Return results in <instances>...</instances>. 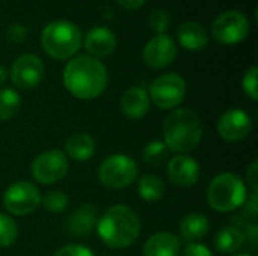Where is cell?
I'll list each match as a JSON object with an SVG mask.
<instances>
[{"label":"cell","instance_id":"obj_18","mask_svg":"<svg viewBox=\"0 0 258 256\" xmlns=\"http://www.w3.org/2000/svg\"><path fill=\"white\" fill-rule=\"evenodd\" d=\"M121 110L130 119H141L150 110L148 92L141 86H133L127 89L121 98Z\"/></svg>","mask_w":258,"mask_h":256},{"label":"cell","instance_id":"obj_11","mask_svg":"<svg viewBox=\"0 0 258 256\" xmlns=\"http://www.w3.org/2000/svg\"><path fill=\"white\" fill-rule=\"evenodd\" d=\"M44 72V62L33 53H24L14 60L9 77L18 89H33L41 83Z\"/></svg>","mask_w":258,"mask_h":256},{"label":"cell","instance_id":"obj_33","mask_svg":"<svg viewBox=\"0 0 258 256\" xmlns=\"http://www.w3.org/2000/svg\"><path fill=\"white\" fill-rule=\"evenodd\" d=\"M246 183L251 186L252 193H257V183H258V163L254 161L249 169L246 170Z\"/></svg>","mask_w":258,"mask_h":256},{"label":"cell","instance_id":"obj_30","mask_svg":"<svg viewBox=\"0 0 258 256\" xmlns=\"http://www.w3.org/2000/svg\"><path fill=\"white\" fill-rule=\"evenodd\" d=\"M54 256H95L94 252L82 244H67L63 247H60Z\"/></svg>","mask_w":258,"mask_h":256},{"label":"cell","instance_id":"obj_35","mask_svg":"<svg viewBox=\"0 0 258 256\" xmlns=\"http://www.w3.org/2000/svg\"><path fill=\"white\" fill-rule=\"evenodd\" d=\"M257 237H258V226L255 223H251V225H246V234H245V238L251 241V244L254 247H257Z\"/></svg>","mask_w":258,"mask_h":256},{"label":"cell","instance_id":"obj_24","mask_svg":"<svg viewBox=\"0 0 258 256\" xmlns=\"http://www.w3.org/2000/svg\"><path fill=\"white\" fill-rule=\"evenodd\" d=\"M21 107V97L15 89H0V121L12 119Z\"/></svg>","mask_w":258,"mask_h":256},{"label":"cell","instance_id":"obj_16","mask_svg":"<svg viewBox=\"0 0 258 256\" xmlns=\"http://www.w3.org/2000/svg\"><path fill=\"white\" fill-rule=\"evenodd\" d=\"M98 222V210L92 204H83L80 205L65 222L67 234L71 237H88L95 229Z\"/></svg>","mask_w":258,"mask_h":256},{"label":"cell","instance_id":"obj_2","mask_svg":"<svg viewBox=\"0 0 258 256\" xmlns=\"http://www.w3.org/2000/svg\"><path fill=\"white\" fill-rule=\"evenodd\" d=\"M98 237L112 249L130 247L141 234V220L127 205H113L98 217L95 226Z\"/></svg>","mask_w":258,"mask_h":256},{"label":"cell","instance_id":"obj_6","mask_svg":"<svg viewBox=\"0 0 258 256\" xmlns=\"http://www.w3.org/2000/svg\"><path fill=\"white\" fill-rule=\"evenodd\" d=\"M139 175L138 163L125 154H113L104 158L98 167V181L112 190L132 186Z\"/></svg>","mask_w":258,"mask_h":256},{"label":"cell","instance_id":"obj_14","mask_svg":"<svg viewBox=\"0 0 258 256\" xmlns=\"http://www.w3.org/2000/svg\"><path fill=\"white\" fill-rule=\"evenodd\" d=\"M166 172L171 183L178 187H192L201 177V167L198 161L186 154L172 157L168 163Z\"/></svg>","mask_w":258,"mask_h":256},{"label":"cell","instance_id":"obj_25","mask_svg":"<svg viewBox=\"0 0 258 256\" xmlns=\"http://www.w3.org/2000/svg\"><path fill=\"white\" fill-rule=\"evenodd\" d=\"M144 161L150 166H160L169 155L168 146L162 140L150 142L144 149Z\"/></svg>","mask_w":258,"mask_h":256},{"label":"cell","instance_id":"obj_32","mask_svg":"<svg viewBox=\"0 0 258 256\" xmlns=\"http://www.w3.org/2000/svg\"><path fill=\"white\" fill-rule=\"evenodd\" d=\"M27 36V29L21 24H11L8 27V38L12 42H23Z\"/></svg>","mask_w":258,"mask_h":256},{"label":"cell","instance_id":"obj_34","mask_svg":"<svg viewBox=\"0 0 258 256\" xmlns=\"http://www.w3.org/2000/svg\"><path fill=\"white\" fill-rule=\"evenodd\" d=\"M116 2L119 6H122L127 11H138L145 5L147 0H116Z\"/></svg>","mask_w":258,"mask_h":256},{"label":"cell","instance_id":"obj_31","mask_svg":"<svg viewBox=\"0 0 258 256\" xmlns=\"http://www.w3.org/2000/svg\"><path fill=\"white\" fill-rule=\"evenodd\" d=\"M181 256H215L212 250L201 243H189L183 250Z\"/></svg>","mask_w":258,"mask_h":256},{"label":"cell","instance_id":"obj_13","mask_svg":"<svg viewBox=\"0 0 258 256\" xmlns=\"http://www.w3.org/2000/svg\"><path fill=\"white\" fill-rule=\"evenodd\" d=\"M252 122L242 109H230L218 121V134L227 142H240L249 136Z\"/></svg>","mask_w":258,"mask_h":256},{"label":"cell","instance_id":"obj_4","mask_svg":"<svg viewBox=\"0 0 258 256\" xmlns=\"http://www.w3.org/2000/svg\"><path fill=\"white\" fill-rule=\"evenodd\" d=\"M83 35L77 24L68 20H54L48 23L41 33L44 51L57 60L73 57L82 47Z\"/></svg>","mask_w":258,"mask_h":256},{"label":"cell","instance_id":"obj_3","mask_svg":"<svg viewBox=\"0 0 258 256\" xmlns=\"http://www.w3.org/2000/svg\"><path fill=\"white\" fill-rule=\"evenodd\" d=\"M203 139V122L192 109H175L163 122V143L169 151L186 154Z\"/></svg>","mask_w":258,"mask_h":256},{"label":"cell","instance_id":"obj_7","mask_svg":"<svg viewBox=\"0 0 258 256\" xmlns=\"http://www.w3.org/2000/svg\"><path fill=\"white\" fill-rule=\"evenodd\" d=\"M187 86L181 75L175 72L162 74L150 86V100L163 110H171L180 106L186 97Z\"/></svg>","mask_w":258,"mask_h":256},{"label":"cell","instance_id":"obj_20","mask_svg":"<svg viewBox=\"0 0 258 256\" xmlns=\"http://www.w3.org/2000/svg\"><path fill=\"white\" fill-rule=\"evenodd\" d=\"M95 154V140L88 133H74L65 142V155L74 161H86Z\"/></svg>","mask_w":258,"mask_h":256},{"label":"cell","instance_id":"obj_5","mask_svg":"<svg viewBox=\"0 0 258 256\" xmlns=\"http://www.w3.org/2000/svg\"><path fill=\"white\" fill-rule=\"evenodd\" d=\"M248 199V189L243 180L231 172L221 174L212 180L207 187V204L218 213H230Z\"/></svg>","mask_w":258,"mask_h":256},{"label":"cell","instance_id":"obj_21","mask_svg":"<svg viewBox=\"0 0 258 256\" xmlns=\"http://www.w3.org/2000/svg\"><path fill=\"white\" fill-rule=\"evenodd\" d=\"M210 223L209 219L201 213H190L183 217L180 223V235L189 243H195L204 238L209 232Z\"/></svg>","mask_w":258,"mask_h":256},{"label":"cell","instance_id":"obj_27","mask_svg":"<svg viewBox=\"0 0 258 256\" xmlns=\"http://www.w3.org/2000/svg\"><path fill=\"white\" fill-rule=\"evenodd\" d=\"M44 210H47L48 213H62L67 210L68 207V196L59 190L54 192H48L44 195V198L41 199Z\"/></svg>","mask_w":258,"mask_h":256},{"label":"cell","instance_id":"obj_19","mask_svg":"<svg viewBox=\"0 0 258 256\" xmlns=\"http://www.w3.org/2000/svg\"><path fill=\"white\" fill-rule=\"evenodd\" d=\"M181 250L180 238L172 232H157L151 235L145 246L144 256H178Z\"/></svg>","mask_w":258,"mask_h":256},{"label":"cell","instance_id":"obj_15","mask_svg":"<svg viewBox=\"0 0 258 256\" xmlns=\"http://www.w3.org/2000/svg\"><path fill=\"white\" fill-rule=\"evenodd\" d=\"M82 45L86 48L89 56L95 59L107 57L116 48V36L109 27L95 26L86 32Z\"/></svg>","mask_w":258,"mask_h":256},{"label":"cell","instance_id":"obj_26","mask_svg":"<svg viewBox=\"0 0 258 256\" xmlns=\"http://www.w3.org/2000/svg\"><path fill=\"white\" fill-rule=\"evenodd\" d=\"M18 237V226L12 217L0 213V247H9Z\"/></svg>","mask_w":258,"mask_h":256},{"label":"cell","instance_id":"obj_9","mask_svg":"<svg viewBox=\"0 0 258 256\" xmlns=\"http://www.w3.org/2000/svg\"><path fill=\"white\" fill-rule=\"evenodd\" d=\"M41 204V193L38 187L29 181H17L8 187L3 195V205L6 211L14 216H27L33 213Z\"/></svg>","mask_w":258,"mask_h":256},{"label":"cell","instance_id":"obj_12","mask_svg":"<svg viewBox=\"0 0 258 256\" xmlns=\"http://www.w3.org/2000/svg\"><path fill=\"white\" fill-rule=\"evenodd\" d=\"M177 57V45L171 36L156 35L142 50V59L147 66L153 69H162L169 66Z\"/></svg>","mask_w":258,"mask_h":256},{"label":"cell","instance_id":"obj_22","mask_svg":"<svg viewBox=\"0 0 258 256\" xmlns=\"http://www.w3.org/2000/svg\"><path fill=\"white\" fill-rule=\"evenodd\" d=\"M245 232L237 226H227L215 237V247L221 253H236L245 244Z\"/></svg>","mask_w":258,"mask_h":256},{"label":"cell","instance_id":"obj_1","mask_svg":"<svg viewBox=\"0 0 258 256\" xmlns=\"http://www.w3.org/2000/svg\"><path fill=\"white\" fill-rule=\"evenodd\" d=\"M63 86L77 100H94L107 86V69L100 59L89 54L74 56L62 74Z\"/></svg>","mask_w":258,"mask_h":256},{"label":"cell","instance_id":"obj_10","mask_svg":"<svg viewBox=\"0 0 258 256\" xmlns=\"http://www.w3.org/2000/svg\"><path fill=\"white\" fill-rule=\"evenodd\" d=\"M68 172V157L63 151L50 149L41 152L32 163V177L41 184H54Z\"/></svg>","mask_w":258,"mask_h":256},{"label":"cell","instance_id":"obj_37","mask_svg":"<svg viewBox=\"0 0 258 256\" xmlns=\"http://www.w3.org/2000/svg\"><path fill=\"white\" fill-rule=\"evenodd\" d=\"M231 256H252V255H248V253H236V255H231Z\"/></svg>","mask_w":258,"mask_h":256},{"label":"cell","instance_id":"obj_36","mask_svg":"<svg viewBox=\"0 0 258 256\" xmlns=\"http://www.w3.org/2000/svg\"><path fill=\"white\" fill-rule=\"evenodd\" d=\"M8 71H6V68L5 66H2L0 65V86H3L6 81H8Z\"/></svg>","mask_w":258,"mask_h":256},{"label":"cell","instance_id":"obj_28","mask_svg":"<svg viewBox=\"0 0 258 256\" xmlns=\"http://www.w3.org/2000/svg\"><path fill=\"white\" fill-rule=\"evenodd\" d=\"M257 75H258V68L255 65H252L243 75L242 78V89L243 92L252 100L257 101L258 100V86H257Z\"/></svg>","mask_w":258,"mask_h":256},{"label":"cell","instance_id":"obj_29","mask_svg":"<svg viewBox=\"0 0 258 256\" xmlns=\"http://www.w3.org/2000/svg\"><path fill=\"white\" fill-rule=\"evenodd\" d=\"M150 26L157 35H165L169 29V14L162 8L154 9L150 15Z\"/></svg>","mask_w":258,"mask_h":256},{"label":"cell","instance_id":"obj_17","mask_svg":"<svg viewBox=\"0 0 258 256\" xmlns=\"http://www.w3.org/2000/svg\"><path fill=\"white\" fill-rule=\"evenodd\" d=\"M177 39L180 45L189 51H201L209 44V33L198 21H184L177 29Z\"/></svg>","mask_w":258,"mask_h":256},{"label":"cell","instance_id":"obj_8","mask_svg":"<svg viewBox=\"0 0 258 256\" xmlns=\"http://www.w3.org/2000/svg\"><path fill=\"white\" fill-rule=\"evenodd\" d=\"M215 39L224 45H236L249 35V20L240 11H225L212 26Z\"/></svg>","mask_w":258,"mask_h":256},{"label":"cell","instance_id":"obj_38","mask_svg":"<svg viewBox=\"0 0 258 256\" xmlns=\"http://www.w3.org/2000/svg\"><path fill=\"white\" fill-rule=\"evenodd\" d=\"M106 256H110V255H106Z\"/></svg>","mask_w":258,"mask_h":256},{"label":"cell","instance_id":"obj_23","mask_svg":"<svg viewBox=\"0 0 258 256\" xmlns=\"http://www.w3.org/2000/svg\"><path fill=\"white\" fill-rule=\"evenodd\" d=\"M138 192H139V196L144 201L156 202V201L163 198L165 184L157 175L147 174V175L141 177V180L138 181Z\"/></svg>","mask_w":258,"mask_h":256}]
</instances>
